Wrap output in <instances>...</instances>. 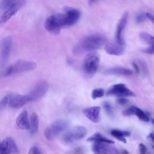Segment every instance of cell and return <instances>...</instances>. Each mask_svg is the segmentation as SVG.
Segmentation results:
<instances>
[{"label":"cell","instance_id":"6da1fadb","mask_svg":"<svg viewBox=\"0 0 154 154\" xmlns=\"http://www.w3.org/2000/svg\"><path fill=\"white\" fill-rule=\"evenodd\" d=\"M106 42V38L102 34H94L81 38L73 48L75 54L93 51L102 48Z\"/></svg>","mask_w":154,"mask_h":154},{"label":"cell","instance_id":"7a4b0ae2","mask_svg":"<svg viewBox=\"0 0 154 154\" xmlns=\"http://www.w3.org/2000/svg\"><path fill=\"white\" fill-rule=\"evenodd\" d=\"M26 3L25 1L19 0H3L0 2V9L2 11L0 22L3 23L9 20L17 13Z\"/></svg>","mask_w":154,"mask_h":154},{"label":"cell","instance_id":"3957f363","mask_svg":"<svg viewBox=\"0 0 154 154\" xmlns=\"http://www.w3.org/2000/svg\"><path fill=\"white\" fill-rule=\"evenodd\" d=\"M64 13L56 14L61 27H68L75 24L81 17V12L74 8L66 7Z\"/></svg>","mask_w":154,"mask_h":154},{"label":"cell","instance_id":"277c9868","mask_svg":"<svg viewBox=\"0 0 154 154\" xmlns=\"http://www.w3.org/2000/svg\"><path fill=\"white\" fill-rule=\"evenodd\" d=\"M100 62V56L96 52L88 53L83 62V72L85 77L91 78L96 73Z\"/></svg>","mask_w":154,"mask_h":154},{"label":"cell","instance_id":"5b68a950","mask_svg":"<svg viewBox=\"0 0 154 154\" xmlns=\"http://www.w3.org/2000/svg\"><path fill=\"white\" fill-rule=\"evenodd\" d=\"M37 67L35 63L31 61L19 60L7 67L2 73V76H8L13 74L31 71Z\"/></svg>","mask_w":154,"mask_h":154},{"label":"cell","instance_id":"8992f818","mask_svg":"<svg viewBox=\"0 0 154 154\" xmlns=\"http://www.w3.org/2000/svg\"><path fill=\"white\" fill-rule=\"evenodd\" d=\"M68 126L69 123L66 120H56L45 129L44 132L45 136L46 139L51 140L65 131Z\"/></svg>","mask_w":154,"mask_h":154},{"label":"cell","instance_id":"52a82bcc","mask_svg":"<svg viewBox=\"0 0 154 154\" xmlns=\"http://www.w3.org/2000/svg\"><path fill=\"white\" fill-rule=\"evenodd\" d=\"M87 134L85 127L78 126L68 131L63 137V141L66 143H72L84 138Z\"/></svg>","mask_w":154,"mask_h":154},{"label":"cell","instance_id":"ba28073f","mask_svg":"<svg viewBox=\"0 0 154 154\" xmlns=\"http://www.w3.org/2000/svg\"><path fill=\"white\" fill-rule=\"evenodd\" d=\"M48 89V84L45 80H41L37 82L32 89L27 94L31 101H35L45 96Z\"/></svg>","mask_w":154,"mask_h":154},{"label":"cell","instance_id":"9c48e42d","mask_svg":"<svg viewBox=\"0 0 154 154\" xmlns=\"http://www.w3.org/2000/svg\"><path fill=\"white\" fill-rule=\"evenodd\" d=\"M112 144L95 142L91 149L94 154H120V151Z\"/></svg>","mask_w":154,"mask_h":154},{"label":"cell","instance_id":"30bf717a","mask_svg":"<svg viewBox=\"0 0 154 154\" xmlns=\"http://www.w3.org/2000/svg\"><path fill=\"white\" fill-rule=\"evenodd\" d=\"M12 48V40L10 37H4L1 44V66L4 67L7 63Z\"/></svg>","mask_w":154,"mask_h":154},{"label":"cell","instance_id":"8fae6325","mask_svg":"<svg viewBox=\"0 0 154 154\" xmlns=\"http://www.w3.org/2000/svg\"><path fill=\"white\" fill-rule=\"evenodd\" d=\"M106 94L108 95H114L120 97L135 96V94L123 84H117L112 85L108 90Z\"/></svg>","mask_w":154,"mask_h":154},{"label":"cell","instance_id":"7c38bea8","mask_svg":"<svg viewBox=\"0 0 154 154\" xmlns=\"http://www.w3.org/2000/svg\"><path fill=\"white\" fill-rule=\"evenodd\" d=\"M17 146L11 137H7L1 142L0 154H18Z\"/></svg>","mask_w":154,"mask_h":154},{"label":"cell","instance_id":"4fadbf2b","mask_svg":"<svg viewBox=\"0 0 154 154\" xmlns=\"http://www.w3.org/2000/svg\"><path fill=\"white\" fill-rule=\"evenodd\" d=\"M9 105L13 108H19L24 105L31 102V100L28 95H22L16 93L10 94L9 97Z\"/></svg>","mask_w":154,"mask_h":154},{"label":"cell","instance_id":"5bb4252c","mask_svg":"<svg viewBox=\"0 0 154 154\" xmlns=\"http://www.w3.org/2000/svg\"><path fill=\"white\" fill-rule=\"evenodd\" d=\"M128 19V13L127 12L125 13L117 24L116 32V42L121 45H124V39L123 37V33L124 29L126 25Z\"/></svg>","mask_w":154,"mask_h":154},{"label":"cell","instance_id":"9a60e30c","mask_svg":"<svg viewBox=\"0 0 154 154\" xmlns=\"http://www.w3.org/2000/svg\"><path fill=\"white\" fill-rule=\"evenodd\" d=\"M44 25L48 31L54 34H58L61 28L58 20L57 15H51L47 17Z\"/></svg>","mask_w":154,"mask_h":154},{"label":"cell","instance_id":"2e32d148","mask_svg":"<svg viewBox=\"0 0 154 154\" xmlns=\"http://www.w3.org/2000/svg\"><path fill=\"white\" fill-rule=\"evenodd\" d=\"M100 108L99 106L87 107L82 109L83 114L90 121L94 123H98L100 120Z\"/></svg>","mask_w":154,"mask_h":154},{"label":"cell","instance_id":"e0dca14e","mask_svg":"<svg viewBox=\"0 0 154 154\" xmlns=\"http://www.w3.org/2000/svg\"><path fill=\"white\" fill-rule=\"evenodd\" d=\"M105 52L109 55H121L125 51V48L123 45H121L116 42L106 44L105 48Z\"/></svg>","mask_w":154,"mask_h":154},{"label":"cell","instance_id":"ac0fdd59","mask_svg":"<svg viewBox=\"0 0 154 154\" xmlns=\"http://www.w3.org/2000/svg\"><path fill=\"white\" fill-rule=\"evenodd\" d=\"M16 125L20 129H29V119L26 110L21 112L16 120Z\"/></svg>","mask_w":154,"mask_h":154},{"label":"cell","instance_id":"d6986e66","mask_svg":"<svg viewBox=\"0 0 154 154\" xmlns=\"http://www.w3.org/2000/svg\"><path fill=\"white\" fill-rule=\"evenodd\" d=\"M105 73L109 75H117L123 76H131L132 75V71L129 69L124 67H112L105 70Z\"/></svg>","mask_w":154,"mask_h":154},{"label":"cell","instance_id":"ffe728a7","mask_svg":"<svg viewBox=\"0 0 154 154\" xmlns=\"http://www.w3.org/2000/svg\"><path fill=\"white\" fill-rule=\"evenodd\" d=\"M87 140L88 141H91V142H94V143L100 142V143H109V144H114V141L105 137L99 132L94 133L91 136L89 137Z\"/></svg>","mask_w":154,"mask_h":154},{"label":"cell","instance_id":"44dd1931","mask_svg":"<svg viewBox=\"0 0 154 154\" xmlns=\"http://www.w3.org/2000/svg\"><path fill=\"white\" fill-rule=\"evenodd\" d=\"M111 134L112 136L117 138L118 140L126 143V137H129L131 135V132L128 131H122L119 129H112L111 131Z\"/></svg>","mask_w":154,"mask_h":154},{"label":"cell","instance_id":"7402d4cb","mask_svg":"<svg viewBox=\"0 0 154 154\" xmlns=\"http://www.w3.org/2000/svg\"><path fill=\"white\" fill-rule=\"evenodd\" d=\"M38 128V118L36 113L33 112L29 117V131L31 133L35 134Z\"/></svg>","mask_w":154,"mask_h":154},{"label":"cell","instance_id":"603a6c76","mask_svg":"<svg viewBox=\"0 0 154 154\" xmlns=\"http://www.w3.org/2000/svg\"><path fill=\"white\" fill-rule=\"evenodd\" d=\"M134 114L136 115V116L141 121L147 122H149V117L148 115L145 113L143 111H142L141 109L135 106V111H134Z\"/></svg>","mask_w":154,"mask_h":154},{"label":"cell","instance_id":"cb8c5ba5","mask_svg":"<svg viewBox=\"0 0 154 154\" xmlns=\"http://www.w3.org/2000/svg\"><path fill=\"white\" fill-rule=\"evenodd\" d=\"M140 37L146 43L150 45V46L154 45V37L147 32H141L140 34Z\"/></svg>","mask_w":154,"mask_h":154},{"label":"cell","instance_id":"d4e9b609","mask_svg":"<svg viewBox=\"0 0 154 154\" xmlns=\"http://www.w3.org/2000/svg\"><path fill=\"white\" fill-rule=\"evenodd\" d=\"M103 106L104 108V109L105 110L106 114L111 117H112L114 116V111L113 108L111 103L108 101H105L103 103Z\"/></svg>","mask_w":154,"mask_h":154},{"label":"cell","instance_id":"484cf974","mask_svg":"<svg viewBox=\"0 0 154 154\" xmlns=\"http://www.w3.org/2000/svg\"><path fill=\"white\" fill-rule=\"evenodd\" d=\"M104 95V90L102 88H95L92 91L91 97L93 99L100 98Z\"/></svg>","mask_w":154,"mask_h":154},{"label":"cell","instance_id":"4316f807","mask_svg":"<svg viewBox=\"0 0 154 154\" xmlns=\"http://www.w3.org/2000/svg\"><path fill=\"white\" fill-rule=\"evenodd\" d=\"M28 154H43V153L37 146L34 145L29 149Z\"/></svg>","mask_w":154,"mask_h":154},{"label":"cell","instance_id":"83f0119b","mask_svg":"<svg viewBox=\"0 0 154 154\" xmlns=\"http://www.w3.org/2000/svg\"><path fill=\"white\" fill-rule=\"evenodd\" d=\"M8 103H9L8 96H4L3 98L1 99V102H0V109H1V110H2L3 108H4L7 105V104H8Z\"/></svg>","mask_w":154,"mask_h":154},{"label":"cell","instance_id":"f1b7e54d","mask_svg":"<svg viewBox=\"0 0 154 154\" xmlns=\"http://www.w3.org/2000/svg\"><path fill=\"white\" fill-rule=\"evenodd\" d=\"M135 106H132L128 108V109H125L123 112V114L125 116H129L131 115H134V111H135Z\"/></svg>","mask_w":154,"mask_h":154},{"label":"cell","instance_id":"f546056e","mask_svg":"<svg viewBox=\"0 0 154 154\" xmlns=\"http://www.w3.org/2000/svg\"><path fill=\"white\" fill-rule=\"evenodd\" d=\"M84 150L81 147H76L69 151L66 154H83Z\"/></svg>","mask_w":154,"mask_h":154},{"label":"cell","instance_id":"4dcf8cb0","mask_svg":"<svg viewBox=\"0 0 154 154\" xmlns=\"http://www.w3.org/2000/svg\"><path fill=\"white\" fill-rule=\"evenodd\" d=\"M139 151L140 154H149L147 153L146 146L143 143H140L139 144Z\"/></svg>","mask_w":154,"mask_h":154},{"label":"cell","instance_id":"1f68e13d","mask_svg":"<svg viewBox=\"0 0 154 154\" xmlns=\"http://www.w3.org/2000/svg\"><path fill=\"white\" fill-rule=\"evenodd\" d=\"M146 14L144 15V14H138L136 16V21L138 23H141V22H143L144 20H145V18H146Z\"/></svg>","mask_w":154,"mask_h":154},{"label":"cell","instance_id":"d6a6232c","mask_svg":"<svg viewBox=\"0 0 154 154\" xmlns=\"http://www.w3.org/2000/svg\"><path fill=\"white\" fill-rule=\"evenodd\" d=\"M143 52L148 54H154V45L150 46V47L143 50Z\"/></svg>","mask_w":154,"mask_h":154},{"label":"cell","instance_id":"836d02e7","mask_svg":"<svg viewBox=\"0 0 154 154\" xmlns=\"http://www.w3.org/2000/svg\"><path fill=\"white\" fill-rule=\"evenodd\" d=\"M117 102L119 104L122 105H126L128 103V100L127 99H126L125 97H120L117 99Z\"/></svg>","mask_w":154,"mask_h":154},{"label":"cell","instance_id":"e575fe53","mask_svg":"<svg viewBox=\"0 0 154 154\" xmlns=\"http://www.w3.org/2000/svg\"><path fill=\"white\" fill-rule=\"evenodd\" d=\"M146 17L154 24V15L150 13H146Z\"/></svg>","mask_w":154,"mask_h":154},{"label":"cell","instance_id":"d590c367","mask_svg":"<svg viewBox=\"0 0 154 154\" xmlns=\"http://www.w3.org/2000/svg\"><path fill=\"white\" fill-rule=\"evenodd\" d=\"M132 65H133V66H134V67L135 70L136 71V72H137V73H139L140 69H139V67H138V65H137L135 63H132Z\"/></svg>","mask_w":154,"mask_h":154},{"label":"cell","instance_id":"8d00e7d4","mask_svg":"<svg viewBox=\"0 0 154 154\" xmlns=\"http://www.w3.org/2000/svg\"><path fill=\"white\" fill-rule=\"evenodd\" d=\"M120 154H130L129 152L126 149H122L120 151Z\"/></svg>","mask_w":154,"mask_h":154},{"label":"cell","instance_id":"74e56055","mask_svg":"<svg viewBox=\"0 0 154 154\" xmlns=\"http://www.w3.org/2000/svg\"><path fill=\"white\" fill-rule=\"evenodd\" d=\"M148 137H149V138H150L153 141H154V132L150 133Z\"/></svg>","mask_w":154,"mask_h":154},{"label":"cell","instance_id":"f35d334b","mask_svg":"<svg viewBox=\"0 0 154 154\" xmlns=\"http://www.w3.org/2000/svg\"><path fill=\"white\" fill-rule=\"evenodd\" d=\"M152 123L154 125V119H152Z\"/></svg>","mask_w":154,"mask_h":154},{"label":"cell","instance_id":"ab89813d","mask_svg":"<svg viewBox=\"0 0 154 154\" xmlns=\"http://www.w3.org/2000/svg\"><path fill=\"white\" fill-rule=\"evenodd\" d=\"M152 148H153V149L154 150V146H153V147H152Z\"/></svg>","mask_w":154,"mask_h":154}]
</instances>
